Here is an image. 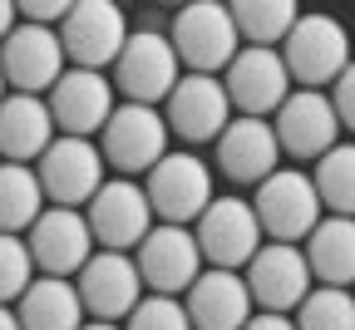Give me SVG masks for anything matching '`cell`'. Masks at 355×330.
<instances>
[{
    "label": "cell",
    "instance_id": "cell-20",
    "mask_svg": "<svg viewBox=\"0 0 355 330\" xmlns=\"http://www.w3.org/2000/svg\"><path fill=\"white\" fill-rule=\"evenodd\" d=\"M64 50H60V35L55 30H40V25H20L0 40V79H6L10 94H35L44 99L60 74H64Z\"/></svg>",
    "mask_w": 355,
    "mask_h": 330
},
{
    "label": "cell",
    "instance_id": "cell-6",
    "mask_svg": "<svg viewBox=\"0 0 355 330\" xmlns=\"http://www.w3.org/2000/svg\"><path fill=\"white\" fill-rule=\"evenodd\" d=\"M30 173L40 182L44 207L79 212L89 198L99 193V182H104V158L94 148V138H60L55 133V144L30 163Z\"/></svg>",
    "mask_w": 355,
    "mask_h": 330
},
{
    "label": "cell",
    "instance_id": "cell-5",
    "mask_svg": "<svg viewBox=\"0 0 355 330\" xmlns=\"http://www.w3.org/2000/svg\"><path fill=\"white\" fill-rule=\"evenodd\" d=\"M247 202H252V217L261 227V237H272L282 247H301L306 232L326 217L321 202H316V193H311V182H306V173L286 168V163L272 177H261Z\"/></svg>",
    "mask_w": 355,
    "mask_h": 330
},
{
    "label": "cell",
    "instance_id": "cell-28",
    "mask_svg": "<svg viewBox=\"0 0 355 330\" xmlns=\"http://www.w3.org/2000/svg\"><path fill=\"white\" fill-rule=\"evenodd\" d=\"M296 330H355V301L336 286H311L306 301L291 311Z\"/></svg>",
    "mask_w": 355,
    "mask_h": 330
},
{
    "label": "cell",
    "instance_id": "cell-27",
    "mask_svg": "<svg viewBox=\"0 0 355 330\" xmlns=\"http://www.w3.org/2000/svg\"><path fill=\"white\" fill-rule=\"evenodd\" d=\"M44 212L40 182L20 163H0V232L6 237H25V227Z\"/></svg>",
    "mask_w": 355,
    "mask_h": 330
},
{
    "label": "cell",
    "instance_id": "cell-26",
    "mask_svg": "<svg viewBox=\"0 0 355 330\" xmlns=\"http://www.w3.org/2000/svg\"><path fill=\"white\" fill-rule=\"evenodd\" d=\"M227 15H232L237 44H247V50H277L301 10L291 0H237V6H227Z\"/></svg>",
    "mask_w": 355,
    "mask_h": 330
},
{
    "label": "cell",
    "instance_id": "cell-30",
    "mask_svg": "<svg viewBox=\"0 0 355 330\" xmlns=\"http://www.w3.org/2000/svg\"><path fill=\"white\" fill-rule=\"evenodd\" d=\"M119 330H193V325L173 296H139V306L123 315Z\"/></svg>",
    "mask_w": 355,
    "mask_h": 330
},
{
    "label": "cell",
    "instance_id": "cell-16",
    "mask_svg": "<svg viewBox=\"0 0 355 330\" xmlns=\"http://www.w3.org/2000/svg\"><path fill=\"white\" fill-rule=\"evenodd\" d=\"M242 286L252 296V311H272V315H291L306 291H311V271L301 261V247H282V242H261L252 252V261L242 266Z\"/></svg>",
    "mask_w": 355,
    "mask_h": 330
},
{
    "label": "cell",
    "instance_id": "cell-21",
    "mask_svg": "<svg viewBox=\"0 0 355 330\" xmlns=\"http://www.w3.org/2000/svg\"><path fill=\"white\" fill-rule=\"evenodd\" d=\"M178 306H183L193 330H242L252 315V296L242 286V271H217V266H202L198 281L178 296Z\"/></svg>",
    "mask_w": 355,
    "mask_h": 330
},
{
    "label": "cell",
    "instance_id": "cell-8",
    "mask_svg": "<svg viewBox=\"0 0 355 330\" xmlns=\"http://www.w3.org/2000/svg\"><path fill=\"white\" fill-rule=\"evenodd\" d=\"M188 232H193V247H198L202 266H217V271H242L252 261V252L261 247V227L252 217V202L237 193L212 198Z\"/></svg>",
    "mask_w": 355,
    "mask_h": 330
},
{
    "label": "cell",
    "instance_id": "cell-36",
    "mask_svg": "<svg viewBox=\"0 0 355 330\" xmlns=\"http://www.w3.org/2000/svg\"><path fill=\"white\" fill-rule=\"evenodd\" d=\"M6 94H10V89H6V79H0V99H6Z\"/></svg>",
    "mask_w": 355,
    "mask_h": 330
},
{
    "label": "cell",
    "instance_id": "cell-4",
    "mask_svg": "<svg viewBox=\"0 0 355 330\" xmlns=\"http://www.w3.org/2000/svg\"><path fill=\"white\" fill-rule=\"evenodd\" d=\"M277 60L291 79V89L326 94L350 64H345V30L331 15H296L286 40L277 44Z\"/></svg>",
    "mask_w": 355,
    "mask_h": 330
},
{
    "label": "cell",
    "instance_id": "cell-15",
    "mask_svg": "<svg viewBox=\"0 0 355 330\" xmlns=\"http://www.w3.org/2000/svg\"><path fill=\"white\" fill-rule=\"evenodd\" d=\"M25 252L35 276H55V281H74L79 266L94 257V242H89V227L79 212L69 207H44L30 227H25Z\"/></svg>",
    "mask_w": 355,
    "mask_h": 330
},
{
    "label": "cell",
    "instance_id": "cell-18",
    "mask_svg": "<svg viewBox=\"0 0 355 330\" xmlns=\"http://www.w3.org/2000/svg\"><path fill=\"white\" fill-rule=\"evenodd\" d=\"M114 89L104 74L94 69H64L50 89H44V109L60 138H94L104 128V119L114 114Z\"/></svg>",
    "mask_w": 355,
    "mask_h": 330
},
{
    "label": "cell",
    "instance_id": "cell-35",
    "mask_svg": "<svg viewBox=\"0 0 355 330\" xmlns=\"http://www.w3.org/2000/svg\"><path fill=\"white\" fill-rule=\"evenodd\" d=\"M79 330H119V325H104V320H84Z\"/></svg>",
    "mask_w": 355,
    "mask_h": 330
},
{
    "label": "cell",
    "instance_id": "cell-24",
    "mask_svg": "<svg viewBox=\"0 0 355 330\" xmlns=\"http://www.w3.org/2000/svg\"><path fill=\"white\" fill-rule=\"evenodd\" d=\"M10 311H15L20 330H79L84 325L74 281H55V276H35Z\"/></svg>",
    "mask_w": 355,
    "mask_h": 330
},
{
    "label": "cell",
    "instance_id": "cell-3",
    "mask_svg": "<svg viewBox=\"0 0 355 330\" xmlns=\"http://www.w3.org/2000/svg\"><path fill=\"white\" fill-rule=\"evenodd\" d=\"M163 35H168L183 74H212L217 79L227 69V60L242 50L237 30H232V15H227V6H217V0H193V6H183Z\"/></svg>",
    "mask_w": 355,
    "mask_h": 330
},
{
    "label": "cell",
    "instance_id": "cell-32",
    "mask_svg": "<svg viewBox=\"0 0 355 330\" xmlns=\"http://www.w3.org/2000/svg\"><path fill=\"white\" fill-rule=\"evenodd\" d=\"M242 330H296V325H291V315H272V311H252Z\"/></svg>",
    "mask_w": 355,
    "mask_h": 330
},
{
    "label": "cell",
    "instance_id": "cell-29",
    "mask_svg": "<svg viewBox=\"0 0 355 330\" xmlns=\"http://www.w3.org/2000/svg\"><path fill=\"white\" fill-rule=\"evenodd\" d=\"M30 281H35V266H30L25 242L0 232V306H15V301L25 296Z\"/></svg>",
    "mask_w": 355,
    "mask_h": 330
},
{
    "label": "cell",
    "instance_id": "cell-22",
    "mask_svg": "<svg viewBox=\"0 0 355 330\" xmlns=\"http://www.w3.org/2000/svg\"><path fill=\"white\" fill-rule=\"evenodd\" d=\"M50 144H55V123H50L44 99H35V94H6L0 99V163L30 168Z\"/></svg>",
    "mask_w": 355,
    "mask_h": 330
},
{
    "label": "cell",
    "instance_id": "cell-23",
    "mask_svg": "<svg viewBox=\"0 0 355 330\" xmlns=\"http://www.w3.org/2000/svg\"><path fill=\"white\" fill-rule=\"evenodd\" d=\"M301 261L311 271V286L350 291L355 276V222L350 217H321L301 242Z\"/></svg>",
    "mask_w": 355,
    "mask_h": 330
},
{
    "label": "cell",
    "instance_id": "cell-7",
    "mask_svg": "<svg viewBox=\"0 0 355 330\" xmlns=\"http://www.w3.org/2000/svg\"><path fill=\"white\" fill-rule=\"evenodd\" d=\"M168 128H163V114L158 109H144V104H114V114L104 119L99 128V158L104 168H114L119 177H144L163 153H168Z\"/></svg>",
    "mask_w": 355,
    "mask_h": 330
},
{
    "label": "cell",
    "instance_id": "cell-14",
    "mask_svg": "<svg viewBox=\"0 0 355 330\" xmlns=\"http://www.w3.org/2000/svg\"><path fill=\"white\" fill-rule=\"evenodd\" d=\"M266 123H272L282 158H291V163H316L326 148L340 144V123L331 114V99L316 89H291Z\"/></svg>",
    "mask_w": 355,
    "mask_h": 330
},
{
    "label": "cell",
    "instance_id": "cell-33",
    "mask_svg": "<svg viewBox=\"0 0 355 330\" xmlns=\"http://www.w3.org/2000/svg\"><path fill=\"white\" fill-rule=\"evenodd\" d=\"M15 30V6H10V0H0V40H6Z\"/></svg>",
    "mask_w": 355,
    "mask_h": 330
},
{
    "label": "cell",
    "instance_id": "cell-9",
    "mask_svg": "<svg viewBox=\"0 0 355 330\" xmlns=\"http://www.w3.org/2000/svg\"><path fill=\"white\" fill-rule=\"evenodd\" d=\"M84 227H89V242L94 252H133L144 242V232L153 227V212L144 202V187L128 182V177H104L99 193L79 207Z\"/></svg>",
    "mask_w": 355,
    "mask_h": 330
},
{
    "label": "cell",
    "instance_id": "cell-34",
    "mask_svg": "<svg viewBox=\"0 0 355 330\" xmlns=\"http://www.w3.org/2000/svg\"><path fill=\"white\" fill-rule=\"evenodd\" d=\"M0 330H20V320H15V311H10V306H0Z\"/></svg>",
    "mask_w": 355,
    "mask_h": 330
},
{
    "label": "cell",
    "instance_id": "cell-2",
    "mask_svg": "<svg viewBox=\"0 0 355 330\" xmlns=\"http://www.w3.org/2000/svg\"><path fill=\"white\" fill-rule=\"evenodd\" d=\"M178 55H173V44L163 30H128L123 40V50L114 55L109 64V89H114V99L123 104H144V109H158L168 99V89L178 84Z\"/></svg>",
    "mask_w": 355,
    "mask_h": 330
},
{
    "label": "cell",
    "instance_id": "cell-19",
    "mask_svg": "<svg viewBox=\"0 0 355 330\" xmlns=\"http://www.w3.org/2000/svg\"><path fill=\"white\" fill-rule=\"evenodd\" d=\"M207 168L232 187H257L261 177H272L282 168V148L272 138V123L266 119H232L217 133Z\"/></svg>",
    "mask_w": 355,
    "mask_h": 330
},
{
    "label": "cell",
    "instance_id": "cell-17",
    "mask_svg": "<svg viewBox=\"0 0 355 330\" xmlns=\"http://www.w3.org/2000/svg\"><path fill=\"white\" fill-rule=\"evenodd\" d=\"M74 296L84 320H104V325H123V315L139 306L144 286H139V271L123 252H94L79 276H74Z\"/></svg>",
    "mask_w": 355,
    "mask_h": 330
},
{
    "label": "cell",
    "instance_id": "cell-11",
    "mask_svg": "<svg viewBox=\"0 0 355 330\" xmlns=\"http://www.w3.org/2000/svg\"><path fill=\"white\" fill-rule=\"evenodd\" d=\"M55 35H60V50H64L69 69L104 74L114 64V55L123 50V40H128V20H123L119 6H109V0H79V6L64 10Z\"/></svg>",
    "mask_w": 355,
    "mask_h": 330
},
{
    "label": "cell",
    "instance_id": "cell-12",
    "mask_svg": "<svg viewBox=\"0 0 355 330\" xmlns=\"http://www.w3.org/2000/svg\"><path fill=\"white\" fill-rule=\"evenodd\" d=\"M133 271H139V286H148V296H183L198 271H202V257L193 247V232L188 227H148L144 242L133 247Z\"/></svg>",
    "mask_w": 355,
    "mask_h": 330
},
{
    "label": "cell",
    "instance_id": "cell-13",
    "mask_svg": "<svg viewBox=\"0 0 355 330\" xmlns=\"http://www.w3.org/2000/svg\"><path fill=\"white\" fill-rule=\"evenodd\" d=\"M217 84L227 94L232 119H272L282 109V99L291 94V79H286L277 50H247V44L227 60Z\"/></svg>",
    "mask_w": 355,
    "mask_h": 330
},
{
    "label": "cell",
    "instance_id": "cell-25",
    "mask_svg": "<svg viewBox=\"0 0 355 330\" xmlns=\"http://www.w3.org/2000/svg\"><path fill=\"white\" fill-rule=\"evenodd\" d=\"M306 182H311V193H316L326 217H350V207H355V148L340 138L336 148H326L311 163Z\"/></svg>",
    "mask_w": 355,
    "mask_h": 330
},
{
    "label": "cell",
    "instance_id": "cell-1",
    "mask_svg": "<svg viewBox=\"0 0 355 330\" xmlns=\"http://www.w3.org/2000/svg\"><path fill=\"white\" fill-rule=\"evenodd\" d=\"M139 187H144V202H148V212H153L158 227H193L198 212L217 198L207 158H198L188 148H168L144 173Z\"/></svg>",
    "mask_w": 355,
    "mask_h": 330
},
{
    "label": "cell",
    "instance_id": "cell-31",
    "mask_svg": "<svg viewBox=\"0 0 355 330\" xmlns=\"http://www.w3.org/2000/svg\"><path fill=\"white\" fill-rule=\"evenodd\" d=\"M326 99H331L336 123H340V128H350V123H355V74H350V69H345V74L331 84V94H326Z\"/></svg>",
    "mask_w": 355,
    "mask_h": 330
},
{
    "label": "cell",
    "instance_id": "cell-10",
    "mask_svg": "<svg viewBox=\"0 0 355 330\" xmlns=\"http://www.w3.org/2000/svg\"><path fill=\"white\" fill-rule=\"evenodd\" d=\"M158 114H163L168 138L188 144V153L202 148V144H217V133L232 123L227 94H222V84L212 74H178V84L168 89V99L158 104Z\"/></svg>",
    "mask_w": 355,
    "mask_h": 330
}]
</instances>
